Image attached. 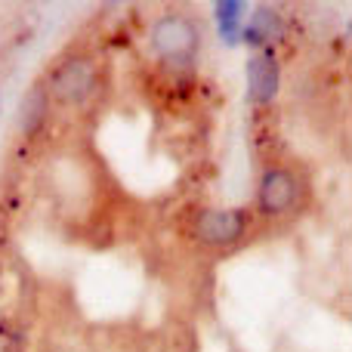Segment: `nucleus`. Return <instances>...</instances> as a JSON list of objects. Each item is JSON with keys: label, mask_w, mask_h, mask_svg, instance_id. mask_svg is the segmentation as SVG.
I'll return each instance as SVG.
<instances>
[{"label": "nucleus", "mask_w": 352, "mask_h": 352, "mask_svg": "<svg viewBox=\"0 0 352 352\" xmlns=\"http://www.w3.org/2000/svg\"><path fill=\"white\" fill-rule=\"evenodd\" d=\"M248 229V213L244 210H219V207H207L195 217V238L204 244H232L241 238Z\"/></svg>", "instance_id": "nucleus-1"}, {"label": "nucleus", "mask_w": 352, "mask_h": 352, "mask_svg": "<svg viewBox=\"0 0 352 352\" xmlns=\"http://www.w3.org/2000/svg\"><path fill=\"white\" fill-rule=\"evenodd\" d=\"M152 47L164 59H188L198 47V28L186 16H164L152 28Z\"/></svg>", "instance_id": "nucleus-2"}, {"label": "nucleus", "mask_w": 352, "mask_h": 352, "mask_svg": "<svg viewBox=\"0 0 352 352\" xmlns=\"http://www.w3.org/2000/svg\"><path fill=\"white\" fill-rule=\"evenodd\" d=\"M93 84H96V65L90 59H84V56L65 59L50 78V90H53V96L59 102H80L93 90Z\"/></svg>", "instance_id": "nucleus-3"}, {"label": "nucleus", "mask_w": 352, "mask_h": 352, "mask_svg": "<svg viewBox=\"0 0 352 352\" xmlns=\"http://www.w3.org/2000/svg\"><path fill=\"white\" fill-rule=\"evenodd\" d=\"M297 176L285 167H269L260 179V192H256V201H260L263 213H285L294 207L297 201Z\"/></svg>", "instance_id": "nucleus-4"}, {"label": "nucleus", "mask_w": 352, "mask_h": 352, "mask_svg": "<svg viewBox=\"0 0 352 352\" xmlns=\"http://www.w3.org/2000/svg\"><path fill=\"white\" fill-rule=\"evenodd\" d=\"M278 84H281V68L275 62L272 53H256L254 59L248 62V90H250V99L260 105H269L278 93Z\"/></svg>", "instance_id": "nucleus-5"}, {"label": "nucleus", "mask_w": 352, "mask_h": 352, "mask_svg": "<svg viewBox=\"0 0 352 352\" xmlns=\"http://www.w3.org/2000/svg\"><path fill=\"white\" fill-rule=\"evenodd\" d=\"M241 37L248 43H269V37H281V22H278V16H275V10L260 6Z\"/></svg>", "instance_id": "nucleus-6"}, {"label": "nucleus", "mask_w": 352, "mask_h": 352, "mask_svg": "<svg viewBox=\"0 0 352 352\" xmlns=\"http://www.w3.org/2000/svg\"><path fill=\"white\" fill-rule=\"evenodd\" d=\"M213 12H217V22H219L223 37L226 41H235L238 37V19L244 16V3L241 0H219V3L213 6Z\"/></svg>", "instance_id": "nucleus-7"}, {"label": "nucleus", "mask_w": 352, "mask_h": 352, "mask_svg": "<svg viewBox=\"0 0 352 352\" xmlns=\"http://www.w3.org/2000/svg\"><path fill=\"white\" fill-rule=\"evenodd\" d=\"M41 118V90H34L28 96V105H25V118H22V127L31 130L34 127V121Z\"/></svg>", "instance_id": "nucleus-8"}]
</instances>
